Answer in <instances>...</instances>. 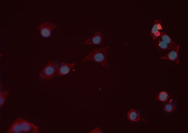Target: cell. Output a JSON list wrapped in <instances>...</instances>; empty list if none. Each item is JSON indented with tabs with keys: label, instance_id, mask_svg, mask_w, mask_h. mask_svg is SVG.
I'll use <instances>...</instances> for the list:
<instances>
[{
	"label": "cell",
	"instance_id": "cell-1",
	"mask_svg": "<svg viewBox=\"0 0 188 133\" xmlns=\"http://www.w3.org/2000/svg\"><path fill=\"white\" fill-rule=\"evenodd\" d=\"M39 127L22 118L15 119L8 127L7 133H39Z\"/></svg>",
	"mask_w": 188,
	"mask_h": 133
},
{
	"label": "cell",
	"instance_id": "cell-2",
	"mask_svg": "<svg viewBox=\"0 0 188 133\" xmlns=\"http://www.w3.org/2000/svg\"><path fill=\"white\" fill-rule=\"evenodd\" d=\"M108 47L96 48L89 53L82 59L83 62L92 61L100 64L102 67H109L107 59Z\"/></svg>",
	"mask_w": 188,
	"mask_h": 133
},
{
	"label": "cell",
	"instance_id": "cell-3",
	"mask_svg": "<svg viewBox=\"0 0 188 133\" xmlns=\"http://www.w3.org/2000/svg\"><path fill=\"white\" fill-rule=\"evenodd\" d=\"M58 67L55 61H50L40 71L39 74L40 77L45 80L52 79L57 75Z\"/></svg>",
	"mask_w": 188,
	"mask_h": 133
},
{
	"label": "cell",
	"instance_id": "cell-4",
	"mask_svg": "<svg viewBox=\"0 0 188 133\" xmlns=\"http://www.w3.org/2000/svg\"><path fill=\"white\" fill-rule=\"evenodd\" d=\"M57 27V26L55 24L48 21L42 22L37 26L41 36L44 38L49 37L52 31Z\"/></svg>",
	"mask_w": 188,
	"mask_h": 133
},
{
	"label": "cell",
	"instance_id": "cell-5",
	"mask_svg": "<svg viewBox=\"0 0 188 133\" xmlns=\"http://www.w3.org/2000/svg\"><path fill=\"white\" fill-rule=\"evenodd\" d=\"M84 43L86 45H102L103 43L102 33L101 31L95 32L91 37L86 39Z\"/></svg>",
	"mask_w": 188,
	"mask_h": 133
},
{
	"label": "cell",
	"instance_id": "cell-6",
	"mask_svg": "<svg viewBox=\"0 0 188 133\" xmlns=\"http://www.w3.org/2000/svg\"><path fill=\"white\" fill-rule=\"evenodd\" d=\"M180 45H178L175 49H171L169 52L165 55L161 56L160 58L163 59H167L172 61L177 64H180L178 57V51Z\"/></svg>",
	"mask_w": 188,
	"mask_h": 133
},
{
	"label": "cell",
	"instance_id": "cell-7",
	"mask_svg": "<svg viewBox=\"0 0 188 133\" xmlns=\"http://www.w3.org/2000/svg\"><path fill=\"white\" fill-rule=\"evenodd\" d=\"M74 63H68L62 62L58 67L57 75L63 76L69 74L75 65Z\"/></svg>",
	"mask_w": 188,
	"mask_h": 133
},
{
	"label": "cell",
	"instance_id": "cell-8",
	"mask_svg": "<svg viewBox=\"0 0 188 133\" xmlns=\"http://www.w3.org/2000/svg\"><path fill=\"white\" fill-rule=\"evenodd\" d=\"M162 21L160 19H155L154 21V24L150 31V35L154 40L157 38L160 34V30L163 29L161 24Z\"/></svg>",
	"mask_w": 188,
	"mask_h": 133
},
{
	"label": "cell",
	"instance_id": "cell-9",
	"mask_svg": "<svg viewBox=\"0 0 188 133\" xmlns=\"http://www.w3.org/2000/svg\"><path fill=\"white\" fill-rule=\"evenodd\" d=\"M157 38L167 43L170 47L171 50L175 49L178 45L175 41L165 32L160 31L159 35Z\"/></svg>",
	"mask_w": 188,
	"mask_h": 133
},
{
	"label": "cell",
	"instance_id": "cell-10",
	"mask_svg": "<svg viewBox=\"0 0 188 133\" xmlns=\"http://www.w3.org/2000/svg\"><path fill=\"white\" fill-rule=\"evenodd\" d=\"M127 117L128 120L133 121H137L140 120V115L136 110L131 109L127 113Z\"/></svg>",
	"mask_w": 188,
	"mask_h": 133
},
{
	"label": "cell",
	"instance_id": "cell-11",
	"mask_svg": "<svg viewBox=\"0 0 188 133\" xmlns=\"http://www.w3.org/2000/svg\"><path fill=\"white\" fill-rule=\"evenodd\" d=\"M155 40V45L159 50L165 51L171 49L170 47L161 40L157 38Z\"/></svg>",
	"mask_w": 188,
	"mask_h": 133
},
{
	"label": "cell",
	"instance_id": "cell-12",
	"mask_svg": "<svg viewBox=\"0 0 188 133\" xmlns=\"http://www.w3.org/2000/svg\"><path fill=\"white\" fill-rule=\"evenodd\" d=\"M170 97L167 92L165 91H161L159 93L155 99L162 102H166L169 100Z\"/></svg>",
	"mask_w": 188,
	"mask_h": 133
},
{
	"label": "cell",
	"instance_id": "cell-13",
	"mask_svg": "<svg viewBox=\"0 0 188 133\" xmlns=\"http://www.w3.org/2000/svg\"><path fill=\"white\" fill-rule=\"evenodd\" d=\"M10 92L8 90L2 91L0 92V107L3 105L6 100Z\"/></svg>",
	"mask_w": 188,
	"mask_h": 133
},
{
	"label": "cell",
	"instance_id": "cell-14",
	"mask_svg": "<svg viewBox=\"0 0 188 133\" xmlns=\"http://www.w3.org/2000/svg\"><path fill=\"white\" fill-rule=\"evenodd\" d=\"M163 108L165 112L170 113L175 110V107L173 103L170 102L165 103L163 107Z\"/></svg>",
	"mask_w": 188,
	"mask_h": 133
},
{
	"label": "cell",
	"instance_id": "cell-15",
	"mask_svg": "<svg viewBox=\"0 0 188 133\" xmlns=\"http://www.w3.org/2000/svg\"><path fill=\"white\" fill-rule=\"evenodd\" d=\"M90 133H102V131L100 128L97 127L91 131Z\"/></svg>",
	"mask_w": 188,
	"mask_h": 133
}]
</instances>
